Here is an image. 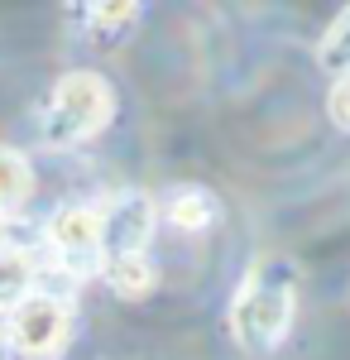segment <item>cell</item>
Returning a JSON list of instances; mask_svg holds the SVG:
<instances>
[{"label": "cell", "mask_w": 350, "mask_h": 360, "mask_svg": "<svg viewBox=\"0 0 350 360\" xmlns=\"http://www.w3.org/2000/svg\"><path fill=\"white\" fill-rule=\"evenodd\" d=\"M297 288H302L297 264L278 250H264L245 269L240 288L231 298V312H226L231 341L245 356H273L288 341V332L297 322Z\"/></svg>", "instance_id": "obj_1"}, {"label": "cell", "mask_w": 350, "mask_h": 360, "mask_svg": "<svg viewBox=\"0 0 350 360\" xmlns=\"http://www.w3.org/2000/svg\"><path fill=\"white\" fill-rule=\"evenodd\" d=\"M163 221L173 231H183V236H202V231H212L221 221V202L202 183H178L173 193L163 197Z\"/></svg>", "instance_id": "obj_7"}, {"label": "cell", "mask_w": 350, "mask_h": 360, "mask_svg": "<svg viewBox=\"0 0 350 360\" xmlns=\"http://www.w3.org/2000/svg\"><path fill=\"white\" fill-rule=\"evenodd\" d=\"M326 115H331V125H336L341 135H350V77H336V82H331Z\"/></svg>", "instance_id": "obj_12"}, {"label": "cell", "mask_w": 350, "mask_h": 360, "mask_svg": "<svg viewBox=\"0 0 350 360\" xmlns=\"http://www.w3.org/2000/svg\"><path fill=\"white\" fill-rule=\"evenodd\" d=\"M317 68L331 72V82H336V77H350V5L322 34V44H317Z\"/></svg>", "instance_id": "obj_11"}, {"label": "cell", "mask_w": 350, "mask_h": 360, "mask_svg": "<svg viewBox=\"0 0 350 360\" xmlns=\"http://www.w3.org/2000/svg\"><path fill=\"white\" fill-rule=\"evenodd\" d=\"M29 202H34V164H29L25 149L15 144H0V217H20Z\"/></svg>", "instance_id": "obj_9"}, {"label": "cell", "mask_w": 350, "mask_h": 360, "mask_svg": "<svg viewBox=\"0 0 350 360\" xmlns=\"http://www.w3.org/2000/svg\"><path fill=\"white\" fill-rule=\"evenodd\" d=\"M39 255L25 245V240H0V312H10V307L20 303L25 293L39 288Z\"/></svg>", "instance_id": "obj_8"}, {"label": "cell", "mask_w": 350, "mask_h": 360, "mask_svg": "<svg viewBox=\"0 0 350 360\" xmlns=\"http://www.w3.org/2000/svg\"><path fill=\"white\" fill-rule=\"evenodd\" d=\"M44 259L67 278H96V269H101L96 202H67V207H58L48 217V226H44Z\"/></svg>", "instance_id": "obj_4"}, {"label": "cell", "mask_w": 350, "mask_h": 360, "mask_svg": "<svg viewBox=\"0 0 350 360\" xmlns=\"http://www.w3.org/2000/svg\"><path fill=\"white\" fill-rule=\"evenodd\" d=\"M72 341V303L53 288H34L5 312V351L20 360H58Z\"/></svg>", "instance_id": "obj_3"}, {"label": "cell", "mask_w": 350, "mask_h": 360, "mask_svg": "<svg viewBox=\"0 0 350 360\" xmlns=\"http://www.w3.org/2000/svg\"><path fill=\"white\" fill-rule=\"evenodd\" d=\"M96 278H106L110 293H115V298H130V303H139V298L154 293V264H149V255H135V259H106V264L96 269Z\"/></svg>", "instance_id": "obj_10"}, {"label": "cell", "mask_w": 350, "mask_h": 360, "mask_svg": "<svg viewBox=\"0 0 350 360\" xmlns=\"http://www.w3.org/2000/svg\"><path fill=\"white\" fill-rule=\"evenodd\" d=\"M10 226H15L10 217H0V240H10Z\"/></svg>", "instance_id": "obj_13"}, {"label": "cell", "mask_w": 350, "mask_h": 360, "mask_svg": "<svg viewBox=\"0 0 350 360\" xmlns=\"http://www.w3.org/2000/svg\"><path fill=\"white\" fill-rule=\"evenodd\" d=\"M115 120V86L96 68H67L53 82L48 101L39 106V139L44 149H77Z\"/></svg>", "instance_id": "obj_2"}, {"label": "cell", "mask_w": 350, "mask_h": 360, "mask_svg": "<svg viewBox=\"0 0 350 360\" xmlns=\"http://www.w3.org/2000/svg\"><path fill=\"white\" fill-rule=\"evenodd\" d=\"M96 221H101V264L135 259L149 250L154 231H159V202L144 188H120L106 202H96Z\"/></svg>", "instance_id": "obj_5"}, {"label": "cell", "mask_w": 350, "mask_h": 360, "mask_svg": "<svg viewBox=\"0 0 350 360\" xmlns=\"http://www.w3.org/2000/svg\"><path fill=\"white\" fill-rule=\"evenodd\" d=\"M72 15H82V34L101 49H120L130 34L139 29V10L135 0H96V5H72Z\"/></svg>", "instance_id": "obj_6"}]
</instances>
